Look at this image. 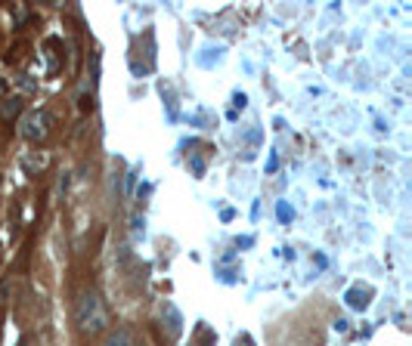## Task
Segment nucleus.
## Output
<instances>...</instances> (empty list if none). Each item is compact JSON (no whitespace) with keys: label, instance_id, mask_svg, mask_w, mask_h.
<instances>
[{"label":"nucleus","instance_id":"1","mask_svg":"<svg viewBox=\"0 0 412 346\" xmlns=\"http://www.w3.org/2000/svg\"><path fill=\"white\" fill-rule=\"evenodd\" d=\"M75 325H77V331H81L84 337H96V334L108 331V325H112V316H108V309H106V300L93 288H84L81 294H77V300H75Z\"/></svg>","mask_w":412,"mask_h":346},{"label":"nucleus","instance_id":"2","mask_svg":"<svg viewBox=\"0 0 412 346\" xmlns=\"http://www.w3.org/2000/svg\"><path fill=\"white\" fill-rule=\"evenodd\" d=\"M53 133V115L44 112V108H35V112H25L19 121V136L28 139V143H44Z\"/></svg>","mask_w":412,"mask_h":346},{"label":"nucleus","instance_id":"3","mask_svg":"<svg viewBox=\"0 0 412 346\" xmlns=\"http://www.w3.org/2000/svg\"><path fill=\"white\" fill-rule=\"evenodd\" d=\"M369 297H372L369 288H351V290L344 294V300H347V306H351V309H366V306H369Z\"/></svg>","mask_w":412,"mask_h":346},{"label":"nucleus","instance_id":"4","mask_svg":"<svg viewBox=\"0 0 412 346\" xmlns=\"http://www.w3.org/2000/svg\"><path fill=\"white\" fill-rule=\"evenodd\" d=\"M103 346H137V337L130 328H115V331L106 337Z\"/></svg>","mask_w":412,"mask_h":346},{"label":"nucleus","instance_id":"5","mask_svg":"<svg viewBox=\"0 0 412 346\" xmlns=\"http://www.w3.org/2000/svg\"><path fill=\"white\" fill-rule=\"evenodd\" d=\"M19 115H22V99L19 96H4V102H0V117H4V121H15Z\"/></svg>","mask_w":412,"mask_h":346},{"label":"nucleus","instance_id":"6","mask_svg":"<svg viewBox=\"0 0 412 346\" xmlns=\"http://www.w3.org/2000/svg\"><path fill=\"white\" fill-rule=\"evenodd\" d=\"M161 316H168V331H170V337H180V325H183L180 312H177L170 303H165V306H161Z\"/></svg>","mask_w":412,"mask_h":346},{"label":"nucleus","instance_id":"7","mask_svg":"<svg viewBox=\"0 0 412 346\" xmlns=\"http://www.w3.org/2000/svg\"><path fill=\"white\" fill-rule=\"evenodd\" d=\"M46 164H50V158H46L44 152H37V155H25V158H22V167H25L28 173H35V177L46 167Z\"/></svg>","mask_w":412,"mask_h":346},{"label":"nucleus","instance_id":"8","mask_svg":"<svg viewBox=\"0 0 412 346\" xmlns=\"http://www.w3.org/2000/svg\"><path fill=\"white\" fill-rule=\"evenodd\" d=\"M46 50H50V75H56L59 72V41L56 37H50V41H46Z\"/></svg>","mask_w":412,"mask_h":346},{"label":"nucleus","instance_id":"9","mask_svg":"<svg viewBox=\"0 0 412 346\" xmlns=\"http://www.w3.org/2000/svg\"><path fill=\"white\" fill-rule=\"evenodd\" d=\"M13 19H15V25H25V19H28V6H25V4H15V6H13Z\"/></svg>","mask_w":412,"mask_h":346},{"label":"nucleus","instance_id":"10","mask_svg":"<svg viewBox=\"0 0 412 346\" xmlns=\"http://www.w3.org/2000/svg\"><path fill=\"white\" fill-rule=\"evenodd\" d=\"M276 214H279V219H282V223H289V219H292V207H289V204H285V201H279Z\"/></svg>","mask_w":412,"mask_h":346},{"label":"nucleus","instance_id":"11","mask_svg":"<svg viewBox=\"0 0 412 346\" xmlns=\"http://www.w3.org/2000/svg\"><path fill=\"white\" fill-rule=\"evenodd\" d=\"M4 96H6V81L0 77V99H4Z\"/></svg>","mask_w":412,"mask_h":346}]
</instances>
